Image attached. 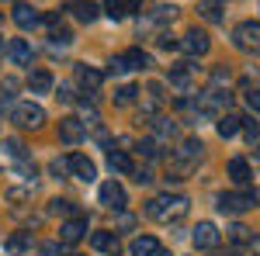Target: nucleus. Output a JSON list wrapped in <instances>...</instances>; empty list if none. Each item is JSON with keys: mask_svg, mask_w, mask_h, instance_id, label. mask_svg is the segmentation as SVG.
Instances as JSON below:
<instances>
[{"mask_svg": "<svg viewBox=\"0 0 260 256\" xmlns=\"http://www.w3.org/2000/svg\"><path fill=\"white\" fill-rule=\"evenodd\" d=\"M146 215L156 218V222H180L187 215V197L180 194H163V197H153L146 204Z\"/></svg>", "mask_w": 260, "mask_h": 256, "instance_id": "nucleus-1", "label": "nucleus"}, {"mask_svg": "<svg viewBox=\"0 0 260 256\" xmlns=\"http://www.w3.org/2000/svg\"><path fill=\"white\" fill-rule=\"evenodd\" d=\"M233 42H236V49H243V52L260 56V24L257 21H243V24H236Z\"/></svg>", "mask_w": 260, "mask_h": 256, "instance_id": "nucleus-2", "label": "nucleus"}, {"mask_svg": "<svg viewBox=\"0 0 260 256\" xmlns=\"http://www.w3.org/2000/svg\"><path fill=\"white\" fill-rule=\"evenodd\" d=\"M257 204V194L253 191H243V194H219V211L225 215H240L246 208H253Z\"/></svg>", "mask_w": 260, "mask_h": 256, "instance_id": "nucleus-3", "label": "nucleus"}, {"mask_svg": "<svg viewBox=\"0 0 260 256\" xmlns=\"http://www.w3.org/2000/svg\"><path fill=\"white\" fill-rule=\"evenodd\" d=\"M180 52H187V56H205L208 49H212V39L205 35V31H198V28H191V31H184V39L177 42Z\"/></svg>", "mask_w": 260, "mask_h": 256, "instance_id": "nucleus-4", "label": "nucleus"}, {"mask_svg": "<svg viewBox=\"0 0 260 256\" xmlns=\"http://www.w3.org/2000/svg\"><path fill=\"white\" fill-rule=\"evenodd\" d=\"M11 118H14V125H21V128H42V125H45V111H42L39 104H18Z\"/></svg>", "mask_w": 260, "mask_h": 256, "instance_id": "nucleus-5", "label": "nucleus"}, {"mask_svg": "<svg viewBox=\"0 0 260 256\" xmlns=\"http://www.w3.org/2000/svg\"><path fill=\"white\" fill-rule=\"evenodd\" d=\"M98 197H101V204H104V208H115V211H121V208L128 204V194H125V187H121V184H115V180L101 184Z\"/></svg>", "mask_w": 260, "mask_h": 256, "instance_id": "nucleus-6", "label": "nucleus"}, {"mask_svg": "<svg viewBox=\"0 0 260 256\" xmlns=\"http://www.w3.org/2000/svg\"><path fill=\"white\" fill-rule=\"evenodd\" d=\"M11 18L18 24L21 31H28V28H39L42 24V14L31 7V4H14V11H11Z\"/></svg>", "mask_w": 260, "mask_h": 256, "instance_id": "nucleus-7", "label": "nucleus"}, {"mask_svg": "<svg viewBox=\"0 0 260 256\" xmlns=\"http://www.w3.org/2000/svg\"><path fill=\"white\" fill-rule=\"evenodd\" d=\"M83 236H87V218H83V215H73L70 222H62V229H59V239L66 242V246H73V242H80Z\"/></svg>", "mask_w": 260, "mask_h": 256, "instance_id": "nucleus-8", "label": "nucleus"}, {"mask_svg": "<svg viewBox=\"0 0 260 256\" xmlns=\"http://www.w3.org/2000/svg\"><path fill=\"white\" fill-rule=\"evenodd\" d=\"M194 246L198 249H215L219 246V229L212 225V222H198V229H194Z\"/></svg>", "mask_w": 260, "mask_h": 256, "instance_id": "nucleus-9", "label": "nucleus"}, {"mask_svg": "<svg viewBox=\"0 0 260 256\" xmlns=\"http://www.w3.org/2000/svg\"><path fill=\"white\" fill-rule=\"evenodd\" d=\"M70 14L77 21H83V24H94V21L101 18V7L94 0H73V4H70Z\"/></svg>", "mask_w": 260, "mask_h": 256, "instance_id": "nucleus-10", "label": "nucleus"}, {"mask_svg": "<svg viewBox=\"0 0 260 256\" xmlns=\"http://www.w3.org/2000/svg\"><path fill=\"white\" fill-rule=\"evenodd\" d=\"M59 138L66 142V145H77L83 138V121L80 118H62L59 121Z\"/></svg>", "mask_w": 260, "mask_h": 256, "instance_id": "nucleus-11", "label": "nucleus"}, {"mask_svg": "<svg viewBox=\"0 0 260 256\" xmlns=\"http://www.w3.org/2000/svg\"><path fill=\"white\" fill-rule=\"evenodd\" d=\"M66 166H70V170H73V173H77L80 180H87V184H90V180L98 177V170H94V163H90L87 156H80V153H73V156L66 159Z\"/></svg>", "mask_w": 260, "mask_h": 256, "instance_id": "nucleus-12", "label": "nucleus"}, {"mask_svg": "<svg viewBox=\"0 0 260 256\" xmlns=\"http://www.w3.org/2000/svg\"><path fill=\"white\" fill-rule=\"evenodd\" d=\"M7 56L18 62V66H28V62H31V45L24 39H11L7 42Z\"/></svg>", "mask_w": 260, "mask_h": 256, "instance_id": "nucleus-13", "label": "nucleus"}, {"mask_svg": "<svg viewBox=\"0 0 260 256\" xmlns=\"http://www.w3.org/2000/svg\"><path fill=\"white\" fill-rule=\"evenodd\" d=\"M90 246H94V249H98V253H118V236H115V232H94V236H90Z\"/></svg>", "mask_w": 260, "mask_h": 256, "instance_id": "nucleus-14", "label": "nucleus"}, {"mask_svg": "<svg viewBox=\"0 0 260 256\" xmlns=\"http://www.w3.org/2000/svg\"><path fill=\"white\" fill-rule=\"evenodd\" d=\"M132 256H160V242L153 236H139V239H132Z\"/></svg>", "mask_w": 260, "mask_h": 256, "instance_id": "nucleus-15", "label": "nucleus"}, {"mask_svg": "<svg viewBox=\"0 0 260 256\" xmlns=\"http://www.w3.org/2000/svg\"><path fill=\"white\" fill-rule=\"evenodd\" d=\"M28 90H31V94H49V90H52V73H49V69H35V73L28 77Z\"/></svg>", "mask_w": 260, "mask_h": 256, "instance_id": "nucleus-16", "label": "nucleus"}, {"mask_svg": "<svg viewBox=\"0 0 260 256\" xmlns=\"http://www.w3.org/2000/svg\"><path fill=\"white\" fill-rule=\"evenodd\" d=\"M77 80H80L83 87L94 94L101 83H104V73H101V69H90V66H77Z\"/></svg>", "mask_w": 260, "mask_h": 256, "instance_id": "nucleus-17", "label": "nucleus"}, {"mask_svg": "<svg viewBox=\"0 0 260 256\" xmlns=\"http://www.w3.org/2000/svg\"><path fill=\"white\" fill-rule=\"evenodd\" d=\"M108 166H111L115 173H132V170H136L132 159H128V153H121V149H111V153H108Z\"/></svg>", "mask_w": 260, "mask_h": 256, "instance_id": "nucleus-18", "label": "nucleus"}, {"mask_svg": "<svg viewBox=\"0 0 260 256\" xmlns=\"http://www.w3.org/2000/svg\"><path fill=\"white\" fill-rule=\"evenodd\" d=\"M229 177L236 180V184H250V163H246L243 156L229 159Z\"/></svg>", "mask_w": 260, "mask_h": 256, "instance_id": "nucleus-19", "label": "nucleus"}, {"mask_svg": "<svg viewBox=\"0 0 260 256\" xmlns=\"http://www.w3.org/2000/svg\"><path fill=\"white\" fill-rule=\"evenodd\" d=\"M198 14L205 21H212V24H219V21H222V0H201Z\"/></svg>", "mask_w": 260, "mask_h": 256, "instance_id": "nucleus-20", "label": "nucleus"}, {"mask_svg": "<svg viewBox=\"0 0 260 256\" xmlns=\"http://www.w3.org/2000/svg\"><path fill=\"white\" fill-rule=\"evenodd\" d=\"M240 121H243V118H236V115H222L215 128H219L222 138H233V135H240Z\"/></svg>", "mask_w": 260, "mask_h": 256, "instance_id": "nucleus-21", "label": "nucleus"}, {"mask_svg": "<svg viewBox=\"0 0 260 256\" xmlns=\"http://www.w3.org/2000/svg\"><path fill=\"white\" fill-rule=\"evenodd\" d=\"M121 59H125V66H128V69H146V66H149V56H146L142 49H128Z\"/></svg>", "mask_w": 260, "mask_h": 256, "instance_id": "nucleus-22", "label": "nucleus"}, {"mask_svg": "<svg viewBox=\"0 0 260 256\" xmlns=\"http://www.w3.org/2000/svg\"><path fill=\"white\" fill-rule=\"evenodd\" d=\"M187 80H191V62H180L170 69V83L174 87H187Z\"/></svg>", "mask_w": 260, "mask_h": 256, "instance_id": "nucleus-23", "label": "nucleus"}, {"mask_svg": "<svg viewBox=\"0 0 260 256\" xmlns=\"http://www.w3.org/2000/svg\"><path fill=\"white\" fill-rule=\"evenodd\" d=\"M153 132H156L160 138H174L177 128H174V121H167V118H153Z\"/></svg>", "mask_w": 260, "mask_h": 256, "instance_id": "nucleus-24", "label": "nucleus"}, {"mask_svg": "<svg viewBox=\"0 0 260 256\" xmlns=\"http://www.w3.org/2000/svg\"><path fill=\"white\" fill-rule=\"evenodd\" d=\"M101 11H104V14H108L111 21H121V18H125V7H121V0H104V7H101Z\"/></svg>", "mask_w": 260, "mask_h": 256, "instance_id": "nucleus-25", "label": "nucleus"}, {"mask_svg": "<svg viewBox=\"0 0 260 256\" xmlns=\"http://www.w3.org/2000/svg\"><path fill=\"white\" fill-rule=\"evenodd\" d=\"M4 149L11 159H24V142L21 138H4Z\"/></svg>", "mask_w": 260, "mask_h": 256, "instance_id": "nucleus-26", "label": "nucleus"}, {"mask_svg": "<svg viewBox=\"0 0 260 256\" xmlns=\"http://www.w3.org/2000/svg\"><path fill=\"white\" fill-rule=\"evenodd\" d=\"M136 94H139V90H136V87L128 83V87H121L118 94H115V104H118V107H128V104L136 100Z\"/></svg>", "mask_w": 260, "mask_h": 256, "instance_id": "nucleus-27", "label": "nucleus"}, {"mask_svg": "<svg viewBox=\"0 0 260 256\" xmlns=\"http://www.w3.org/2000/svg\"><path fill=\"white\" fill-rule=\"evenodd\" d=\"M229 239H233L236 246H243V242H250V239H253V232H250L246 225H233V229H229Z\"/></svg>", "mask_w": 260, "mask_h": 256, "instance_id": "nucleus-28", "label": "nucleus"}, {"mask_svg": "<svg viewBox=\"0 0 260 256\" xmlns=\"http://www.w3.org/2000/svg\"><path fill=\"white\" fill-rule=\"evenodd\" d=\"M153 18H156V21H174V18H177V7H174V4H170V7H167V4H160Z\"/></svg>", "mask_w": 260, "mask_h": 256, "instance_id": "nucleus-29", "label": "nucleus"}, {"mask_svg": "<svg viewBox=\"0 0 260 256\" xmlns=\"http://www.w3.org/2000/svg\"><path fill=\"white\" fill-rule=\"evenodd\" d=\"M7 249H11V253H21V249H28V236H24V232H18V236H11V242H7Z\"/></svg>", "mask_w": 260, "mask_h": 256, "instance_id": "nucleus-30", "label": "nucleus"}, {"mask_svg": "<svg viewBox=\"0 0 260 256\" xmlns=\"http://www.w3.org/2000/svg\"><path fill=\"white\" fill-rule=\"evenodd\" d=\"M52 211H56V215H73V204H70V201H59V197H56V201H52Z\"/></svg>", "mask_w": 260, "mask_h": 256, "instance_id": "nucleus-31", "label": "nucleus"}, {"mask_svg": "<svg viewBox=\"0 0 260 256\" xmlns=\"http://www.w3.org/2000/svg\"><path fill=\"white\" fill-rule=\"evenodd\" d=\"M246 107L260 115V90H250V94H246Z\"/></svg>", "mask_w": 260, "mask_h": 256, "instance_id": "nucleus-32", "label": "nucleus"}, {"mask_svg": "<svg viewBox=\"0 0 260 256\" xmlns=\"http://www.w3.org/2000/svg\"><path fill=\"white\" fill-rule=\"evenodd\" d=\"M125 69H128V66H125V59H121V56H115V59L108 62V73H125Z\"/></svg>", "mask_w": 260, "mask_h": 256, "instance_id": "nucleus-33", "label": "nucleus"}, {"mask_svg": "<svg viewBox=\"0 0 260 256\" xmlns=\"http://www.w3.org/2000/svg\"><path fill=\"white\" fill-rule=\"evenodd\" d=\"M56 97H59V100H66V104H70V100H73V90H70L66 83H59V94H56Z\"/></svg>", "mask_w": 260, "mask_h": 256, "instance_id": "nucleus-34", "label": "nucleus"}, {"mask_svg": "<svg viewBox=\"0 0 260 256\" xmlns=\"http://www.w3.org/2000/svg\"><path fill=\"white\" fill-rule=\"evenodd\" d=\"M42 256H59V246H56V242H45V246H42Z\"/></svg>", "mask_w": 260, "mask_h": 256, "instance_id": "nucleus-35", "label": "nucleus"}, {"mask_svg": "<svg viewBox=\"0 0 260 256\" xmlns=\"http://www.w3.org/2000/svg\"><path fill=\"white\" fill-rule=\"evenodd\" d=\"M132 173H136V180H139V184H149V180H153V173H149V170H132Z\"/></svg>", "mask_w": 260, "mask_h": 256, "instance_id": "nucleus-36", "label": "nucleus"}, {"mask_svg": "<svg viewBox=\"0 0 260 256\" xmlns=\"http://www.w3.org/2000/svg\"><path fill=\"white\" fill-rule=\"evenodd\" d=\"M121 7H128V11H139L142 0H121ZM128 11H125V14H128Z\"/></svg>", "mask_w": 260, "mask_h": 256, "instance_id": "nucleus-37", "label": "nucleus"}, {"mask_svg": "<svg viewBox=\"0 0 260 256\" xmlns=\"http://www.w3.org/2000/svg\"><path fill=\"white\" fill-rule=\"evenodd\" d=\"M70 256H80V253H70Z\"/></svg>", "mask_w": 260, "mask_h": 256, "instance_id": "nucleus-38", "label": "nucleus"}]
</instances>
